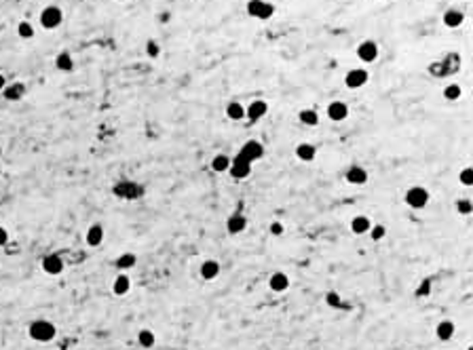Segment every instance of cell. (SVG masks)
<instances>
[{
    "mask_svg": "<svg viewBox=\"0 0 473 350\" xmlns=\"http://www.w3.org/2000/svg\"><path fill=\"white\" fill-rule=\"evenodd\" d=\"M118 2H125V0H118Z\"/></svg>",
    "mask_w": 473,
    "mask_h": 350,
    "instance_id": "obj_43",
    "label": "cell"
},
{
    "mask_svg": "<svg viewBox=\"0 0 473 350\" xmlns=\"http://www.w3.org/2000/svg\"><path fill=\"white\" fill-rule=\"evenodd\" d=\"M268 285H271L273 291H285L290 287V276L283 275V272H275L271 276V281H268Z\"/></svg>",
    "mask_w": 473,
    "mask_h": 350,
    "instance_id": "obj_20",
    "label": "cell"
},
{
    "mask_svg": "<svg viewBox=\"0 0 473 350\" xmlns=\"http://www.w3.org/2000/svg\"><path fill=\"white\" fill-rule=\"evenodd\" d=\"M370 237H372L374 240H380V239H385V234H387V228L382 226V224H376L374 228H370Z\"/></svg>",
    "mask_w": 473,
    "mask_h": 350,
    "instance_id": "obj_33",
    "label": "cell"
},
{
    "mask_svg": "<svg viewBox=\"0 0 473 350\" xmlns=\"http://www.w3.org/2000/svg\"><path fill=\"white\" fill-rule=\"evenodd\" d=\"M325 300H328V304H330V306H340V297H338V295L334 294V291H330V294H328V297H325Z\"/></svg>",
    "mask_w": 473,
    "mask_h": 350,
    "instance_id": "obj_38",
    "label": "cell"
},
{
    "mask_svg": "<svg viewBox=\"0 0 473 350\" xmlns=\"http://www.w3.org/2000/svg\"><path fill=\"white\" fill-rule=\"evenodd\" d=\"M298 118H300V123H302V125H309V127H315L319 123V114L315 110H311V108H306V110L300 112Z\"/></svg>",
    "mask_w": 473,
    "mask_h": 350,
    "instance_id": "obj_27",
    "label": "cell"
},
{
    "mask_svg": "<svg viewBox=\"0 0 473 350\" xmlns=\"http://www.w3.org/2000/svg\"><path fill=\"white\" fill-rule=\"evenodd\" d=\"M55 68L61 70V72H70V70L74 68V61H72V57H70V53L61 51V53L55 57Z\"/></svg>",
    "mask_w": 473,
    "mask_h": 350,
    "instance_id": "obj_24",
    "label": "cell"
},
{
    "mask_svg": "<svg viewBox=\"0 0 473 350\" xmlns=\"http://www.w3.org/2000/svg\"><path fill=\"white\" fill-rule=\"evenodd\" d=\"M220 272V264L216 262V259H205V262L201 264V276L205 278V281H214L216 276H218Z\"/></svg>",
    "mask_w": 473,
    "mask_h": 350,
    "instance_id": "obj_16",
    "label": "cell"
},
{
    "mask_svg": "<svg viewBox=\"0 0 473 350\" xmlns=\"http://www.w3.org/2000/svg\"><path fill=\"white\" fill-rule=\"evenodd\" d=\"M406 203L410 205L412 209H423L427 203H429V190L423 188V186H412L408 188L406 192Z\"/></svg>",
    "mask_w": 473,
    "mask_h": 350,
    "instance_id": "obj_2",
    "label": "cell"
},
{
    "mask_svg": "<svg viewBox=\"0 0 473 350\" xmlns=\"http://www.w3.org/2000/svg\"><path fill=\"white\" fill-rule=\"evenodd\" d=\"M0 175H2V165H0Z\"/></svg>",
    "mask_w": 473,
    "mask_h": 350,
    "instance_id": "obj_42",
    "label": "cell"
},
{
    "mask_svg": "<svg viewBox=\"0 0 473 350\" xmlns=\"http://www.w3.org/2000/svg\"><path fill=\"white\" fill-rule=\"evenodd\" d=\"M23 93H25V85H23V82H13V85H6L2 89V97L6 101H19V99L23 97Z\"/></svg>",
    "mask_w": 473,
    "mask_h": 350,
    "instance_id": "obj_12",
    "label": "cell"
},
{
    "mask_svg": "<svg viewBox=\"0 0 473 350\" xmlns=\"http://www.w3.org/2000/svg\"><path fill=\"white\" fill-rule=\"evenodd\" d=\"M315 154H317V150H315V146H311V144H300L298 148H296V158L298 161H302V163H311V161H315Z\"/></svg>",
    "mask_w": 473,
    "mask_h": 350,
    "instance_id": "obj_17",
    "label": "cell"
},
{
    "mask_svg": "<svg viewBox=\"0 0 473 350\" xmlns=\"http://www.w3.org/2000/svg\"><path fill=\"white\" fill-rule=\"evenodd\" d=\"M456 211L463 213V215H469L471 213V201H456Z\"/></svg>",
    "mask_w": 473,
    "mask_h": 350,
    "instance_id": "obj_35",
    "label": "cell"
},
{
    "mask_svg": "<svg viewBox=\"0 0 473 350\" xmlns=\"http://www.w3.org/2000/svg\"><path fill=\"white\" fill-rule=\"evenodd\" d=\"M247 13L256 19H268V17H273L275 6L271 2H264V0H249Z\"/></svg>",
    "mask_w": 473,
    "mask_h": 350,
    "instance_id": "obj_5",
    "label": "cell"
},
{
    "mask_svg": "<svg viewBox=\"0 0 473 350\" xmlns=\"http://www.w3.org/2000/svg\"><path fill=\"white\" fill-rule=\"evenodd\" d=\"M17 34H19V38H25V40H30V38L34 36V28H32L30 21H21V23L17 25Z\"/></svg>",
    "mask_w": 473,
    "mask_h": 350,
    "instance_id": "obj_30",
    "label": "cell"
},
{
    "mask_svg": "<svg viewBox=\"0 0 473 350\" xmlns=\"http://www.w3.org/2000/svg\"><path fill=\"white\" fill-rule=\"evenodd\" d=\"M226 116L231 120H243L245 118V108H243L239 101H231V104L226 106Z\"/></svg>",
    "mask_w": 473,
    "mask_h": 350,
    "instance_id": "obj_23",
    "label": "cell"
},
{
    "mask_svg": "<svg viewBox=\"0 0 473 350\" xmlns=\"http://www.w3.org/2000/svg\"><path fill=\"white\" fill-rule=\"evenodd\" d=\"M347 182L353 184V186H361V184L368 182V171L359 167V165H355V167H351L347 171Z\"/></svg>",
    "mask_w": 473,
    "mask_h": 350,
    "instance_id": "obj_13",
    "label": "cell"
},
{
    "mask_svg": "<svg viewBox=\"0 0 473 350\" xmlns=\"http://www.w3.org/2000/svg\"><path fill=\"white\" fill-rule=\"evenodd\" d=\"M368 82V72L366 70H351V72L344 76V85H347L349 89H359Z\"/></svg>",
    "mask_w": 473,
    "mask_h": 350,
    "instance_id": "obj_9",
    "label": "cell"
},
{
    "mask_svg": "<svg viewBox=\"0 0 473 350\" xmlns=\"http://www.w3.org/2000/svg\"><path fill=\"white\" fill-rule=\"evenodd\" d=\"M228 173H231V177H235V180H245V177L252 173V163L245 161L241 154H236L235 158H231Z\"/></svg>",
    "mask_w": 473,
    "mask_h": 350,
    "instance_id": "obj_3",
    "label": "cell"
},
{
    "mask_svg": "<svg viewBox=\"0 0 473 350\" xmlns=\"http://www.w3.org/2000/svg\"><path fill=\"white\" fill-rule=\"evenodd\" d=\"M138 344L142 348H152L155 346V333H152L150 329H142V332L138 333Z\"/></svg>",
    "mask_w": 473,
    "mask_h": 350,
    "instance_id": "obj_28",
    "label": "cell"
},
{
    "mask_svg": "<svg viewBox=\"0 0 473 350\" xmlns=\"http://www.w3.org/2000/svg\"><path fill=\"white\" fill-rule=\"evenodd\" d=\"M117 194L118 196H129V199H138V196L144 194V188L136 186V184H120V186H117Z\"/></svg>",
    "mask_w": 473,
    "mask_h": 350,
    "instance_id": "obj_19",
    "label": "cell"
},
{
    "mask_svg": "<svg viewBox=\"0 0 473 350\" xmlns=\"http://www.w3.org/2000/svg\"><path fill=\"white\" fill-rule=\"evenodd\" d=\"M6 243H9V232H6V228L0 226V247H4Z\"/></svg>",
    "mask_w": 473,
    "mask_h": 350,
    "instance_id": "obj_39",
    "label": "cell"
},
{
    "mask_svg": "<svg viewBox=\"0 0 473 350\" xmlns=\"http://www.w3.org/2000/svg\"><path fill=\"white\" fill-rule=\"evenodd\" d=\"M6 87V80H4V76L2 74H0V91H2V89Z\"/></svg>",
    "mask_w": 473,
    "mask_h": 350,
    "instance_id": "obj_40",
    "label": "cell"
},
{
    "mask_svg": "<svg viewBox=\"0 0 473 350\" xmlns=\"http://www.w3.org/2000/svg\"><path fill=\"white\" fill-rule=\"evenodd\" d=\"M136 253H123V256L117 258V266L120 270H127V268H133L136 266Z\"/></svg>",
    "mask_w": 473,
    "mask_h": 350,
    "instance_id": "obj_29",
    "label": "cell"
},
{
    "mask_svg": "<svg viewBox=\"0 0 473 350\" xmlns=\"http://www.w3.org/2000/svg\"><path fill=\"white\" fill-rule=\"evenodd\" d=\"M57 329L51 321H44V319H38L30 325V338L34 342H40V344H47V342H51L55 338Z\"/></svg>",
    "mask_w": 473,
    "mask_h": 350,
    "instance_id": "obj_1",
    "label": "cell"
},
{
    "mask_svg": "<svg viewBox=\"0 0 473 350\" xmlns=\"http://www.w3.org/2000/svg\"><path fill=\"white\" fill-rule=\"evenodd\" d=\"M42 270L51 276H57L63 270V259L59 256H44L42 258Z\"/></svg>",
    "mask_w": 473,
    "mask_h": 350,
    "instance_id": "obj_11",
    "label": "cell"
},
{
    "mask_svg": "<svg viewBox=\"0 0 473 350\" xmlns=\"http://www.w3.org/2000/svg\"><path fill=\"white\" fill-rule=\"evenodd\" d=\"M349 116V106L344 101H332L328 106V118L334 120V123H340Z\"/></svg>",
    "mask_w": 473,
    "mask_h": 350,
    "instance_id": "obj_10",
    "label": "cell"
},
{
    "mask_svg": "<svg viewBox=\"0 0 473 350\" xmlns=\"http://www.w3.org/2000/svg\"><path fill=\"white\" fill-rule=\"evenodd\" d=\"M435 333H437V338H439V340L448 342V340L452 338V335H454V323H452V321H442V323L437 325Z\"/></svg>",
    "mask_w": 473,
    "mask_h": 350,
    "instance_id": "obj_22",
    "label": "cell"
},
{
    "mask_svg": "<svg viewBox=\"0 0 473 350\" xmlns=\"http://www.w3.org/2000/svg\"><path fill=\"white\" fill-rule=\"evenodd\" d=\"M429 291H431V283L429 281H423L420 283V287H418V291H416V295H429Z\"/></svg>",
    "mask_w": 473,
    "mask_h": 350,
    "instance_id": "obj_37",
    "label": "cell"
},
{
    "mask_svg": "<svg viewBox=\"0 0 473 350\" xmlns=\"http://www.w3.org/2000/svg\"><path fill=\"white\" fill-rule=\"evenodd\" d=\"M283 230H285V228H283L281 221H273V224H271V234H275V237H281Z\"/></svg>",
    "mask_w": 473,
    "mask_h": 350,
    "instance_id": "obj_36",
    "label": "cell"
},
{
    "mask_svg": "<svg viewBox=\"0 0 473 350\" xmlns=\"http://www.w3.org/2000/svg\"><path fill=\"white\" fill-rule=\"evenodd\" d=\"M357 57L366 63L376 61V57H378V44H376L374 40H363L359 44V49H357Z\"/></svg>",
    "mask_w": 473,
    "mask_h": 350,
    "instance_id": "obj_7",
    "label": "cell"
},
{
    "mask_svg": "<svg viewBox=\"0 0 473 350\" xmlns=\"http://www.w3.org/2000/svg\"><path fill=\"white\" fill-rule=\"evenodd\" d=\"M228 167H231V156H226V154H218V156H214V161H212V169L216 171V173H224V171H228Z\"/></svg>",
    "mask_w": 473,
    "mask_h": 350,
    "instance_id": "obj_26",
    "label": "cell"
},
{
    "mask_svg": "<svg viewBox=\"0 0 473 350\" xmlns=\"http://www.w3.org/2000/svg\"><path fill=\"white\" fill-rule=\"evenodd\" d=\"M266 112H268V104L264 99H256V101H252V104L245 108V116L252 120V123L260 120L262 116H266Z\"/></svg>",
    "mask_w": 473,
    "mask_h": 350,
    "instance_id": "obj_8",
    "label": "cell"
},
{
    "mask_svg": "<svg viewBox=\"0 0 473 350\" xmlns=\"http://www.w3.org/2000/svg\"><path fill=\"white\" fill-rule=\"evenodd\" d=\"M239 154L245 158V161H249V163H256V161H260L262 156H264V146H262L260 142H256V139H249V142H245L243 144V148L239 150Z\"/></svg>",
    "mask_w": 473,
    "mask_h": 350,
    "instance_id": "obj_4",
    "label": "cell"
},
{
    "mask_svg": "<svg viewBox=\"0 0 473 350\" xmlns=\"http://www.w3.org/2000/svg\"><path fill=\"white\" fill-rule=\"evenodd\" d=\"M101 243H104V228H101L99 224H93L87 230V245L89 247H99Z\"/></svg>",
    "mask_w": 473,
    "mask_h": 350,
    "instance_id": "obj_15",
    "label": "cell"
},
{
    "mask_svg": "<svg viewBox=\"0 0 473 350\" xmlns=\"http://www.w3.org/2000/svg\"><path fill=\"white\" fill-rule=\"evenodd\" d=\"M146 53H148V57H158V55H161V47H158V42L157 40L146 42Z\"/></svg>",
    "mask_w": 473,
    "mask_h": 350,
    "instance_id": "obj_34",
    "label": "cell"
},
{
    "mask_svg": "<svg viewBox=\"0 0 473 350\" xmlns=\"http://www.w3.org/2000/svg\"><path fill=\"white\" fill-rule=\"evenodd\" d=\"M61 19H63V15H61L59 6H47L40 13V25L44 30H55L61 23Z\"/></svg>",
    "mask_w": 473,
    "mask_h": 350,
    "instance_id": "obj_6",
    "label": "cell"
},
{
    "mask_svg": "<svg viewBox=\"0 0 473 350\" xmlns=\"http://www.w3.org/2000/svg\"><path fill=\"white\" fill-rule=\"evenodd\" d=\"M129 289H131V281H129V276H127V275H118L117 278H114V283H112L114 295H127V294H129Z\"/></svg>",
    "mask_w": 473,
    "mask_h": 350,
    "instance_id": "obj_18",
    "label": "cell"
},
{
    "mask_svg": "<svg viewBox=\"0 0 473 350\" xmlns=\"http://www.w3.org/2000/svg\"><path fill=\"white\" fill-rule=\"evenodd\" d=\"M461 87H458V85H448V87H446L444 89V97L446 99H448V101H454V99H458V97H461Z\"/></svg>",
    "mask_w": 473,
    "mask_h": 350,
    "instance_id": "obj_31",
    "label": "cell"
},
{
    "mask_svg": "<svg viewBox=\"0 0 473 350\" xmlns=\"http://www.w3.org/2000/svg\"><path fill=\"white\" fill-rule=\"evenodd\" d=\"M463 13L461 11H456V9H452V11H446V15H444V23L448 25V28H458V25L463 23Z\"/></svg>",
    "mask_w": 473,
    "mask_h": 350,
    "instance_id": "obj_25",
    "label": "cell"
},
{
    "mask_svg": "<svg viewBox=\"0 0 473 350\" xmlns=\"http://www.w3.org/2000/svg\"><path fill=\"white\" fill-rule=\"evenodd\" d=\"M0 158H2V146H0Z\"/></svg>",
    "mask_w": 473,
    "mask_h": 350,
    "instance_id": "obj_41",
    "label": "cell"
},
{
    "mask_svg": "<svg viewBox=\"0 0 473 350\" xmlns=\"http://www.w3.org/2000/svg\"><path fill=\"white\" fill-rule=\"evenodd\" d=\"M458 180H461L463 186L471 188V186H473V169H471V167H465V169L461 171V173H458Z\"/></svg>",
    "mask_w": 473,
    "mask_h": 350,
    "instance_id": "obj_32",
    "label": "cell"
},
{
    "mask_svg": "<svg viewBox=\"0 0 473 350\" xmlns=\"http://www.w3.org/2000/svg\"><path fill=\"white\" fill-rule=\"evenodd\" d=\"M245 228H247V220H245V215H241V213H235L226 220V230L231 234H239V232L245 230Z\"/></svg>",
    "mask_w": 473,
    "mask_h": 350,
    "instance_id": "obj_14",
    "label": "cell"
},
{
    "mask_svg": "<svg viewBox=\"0 0 473 350\" xmlns=\"http://www.w3.org/2000/svg\"><path fill=\"white\" fill-rule=\"evenodd\" d=\"M370 228H372V221H370L366 215H357V218L351 220V230L355 234H366Z\"/></svg>",
    "mask_w": 473,
    "mask_h": 350,
    "instance_id": "obj_21",
    "label": "cell"
}]
</instances>
